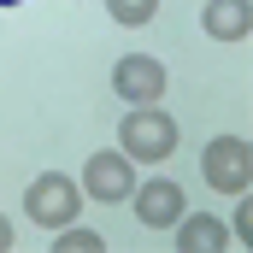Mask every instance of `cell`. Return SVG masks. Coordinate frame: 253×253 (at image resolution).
I'll use <instances>...</instances> for the list:
<instances>
[{
	"label": "cell",
	"mask_w": 253,
	"mask_h": 253,
	"mask_svg": "<svg viewBox=\"0 0 253 253\" xmlns=\"http://www.w3.org/2000/svg\"><path fill=\"white\" fill-rule=\"evenodd\" d=\"M118 141H124L135 159H165L177 147V124L165 112H129L124 124H118Z\"/></svg>",
	"instance_id": "obj_1"
},
{
	"label": "cell",
	"mask_w": 253,
	"mask_h": 253,
	"mask_svg": "<svg viewBox=\"0 0 253 253\" xmlns=\"http://www.w3.org/2000/svg\"><path fill=\"white\" fill-rule=\"evenodd\" d=\"M71 212H77V189L65 183L59 171H47V177H36V189H30V218L53 230V224H65Z\"/></svg>",
	"instance_id": "obj_2"
},
{
	"label": "cell",
	"mask_w": 253,
	"mask_h": 253,
	"mask_svg": "<svg viewBox=\"0 0 253 253\" xmlns=\"http://www.w3.org/2000/svg\"><path fill=\"white\" fill-rule=\"evenodd\" d=\"M112 88L124 94L129 106H141V100H153L159 88H165V71L153 59H118V71H112Z\"/></svg>",
	"instance_id": "obj_3"
},
{
	"label": "cell",
	"mask_w": 253,
	"mask_h": 253,
	"mask_svg": "<svg viewBox=\"0 0 253 253\" xmlns=\"http://www.w3.org/2000/svg\"><path fill=\"white\" fill-rule=\"evenodd\" d=\"M88 194H94V200H124L129 194V165L112 159V153L88 159Z\"/></svg>",
	"instance_id": "obj_4"
},
{
	"label": "cell",
	"mask_w": 253,
	"mask_h": 253,
	"mask_svg": "<svg viewBox=\"0 0 253 253\" xmlns=\"http://www.w3.org/2000/svg\"><path fill=\"white\" fill-rule=\"evenodd\" d=\"M135 212H141V224H171L183 212V189L177 183H147L135 194Z\"/></svg>",
	"instance_id": "obj_5"
},
{
	"label": "cell",
	"mask_w": 253,
	"mask_h": 253,
	"mask_svg": "<svg viewBox=\"0 0 253 253\" xmlns=\"http://www.w3.org/2000/svg\"><path fill=\"white\" fill-rule=\"evenodd\" d=\"M206 171H212L218 189H242V183H248V147H242V141H218L212 159H206Z\"/></svg>",
	"instance_id": "obj_6"
},
{
	"label": "cell",
	"mask_w": 253,
	"mask_h": 253,
	"mask_svg": "<svg viewBox=\"0 0 253 253\" xmlns=\"http://www.w3.org/2000/svg\"><path fill=\"white\" fill-rule=\"evenodd\" d=\"M177 242H183V248H224L230 236H224V224H218V218H189Z\"/></svg>",
	"instance_id": "obj_7"
},
{
	"label": "cell",
	"mask_w": 253,
	"mask_h": 253,
	"mask_svg": "<svg viewBox=\"0 0 253 253\" xmlns=\"http://www.w3.org/2000/svg\"><path fill=\"white\" fill-rule=\"evenodd\" d=\"M212 30L218 36H242L248 30V0H218L212 6Z\"/></svg>",
	"instance_id": "obj_8"
},
{
	"label": "cell",
	"mask_w": 253,
	"mask_h": 253,
	"mask_svg": "<svg viewBox=\"0 0 253 253\" xmlns=\"http://www.w3.org/2000/svg\"><path fill=\"white\" fill-rule=\"evenodd\" d=\"M153 6H159V0H112V18H118V24H147Z\"/></svg>",
	"instance_id": "obj_9"
},
{
	"label": "cell",
	"mask_w": 253,
	"mask_h": 253,
	"mask_svg": "<svg viewBox=\"0 0 253 253\" xmlns=\"http://www.w3.org/2000/svg\"><path fill=\"white\" fill-rule=\"evenodd\" d=\"M0 248H12V230H6V224H0Z\"/></svg>",
	"instance_id": "obj_10"
},
{
	"label": "cell",
	"mask_w": 253,
	"mask_h": 253,
	"mask_svg": "<svg viewBox=\"0 0 253 253\" xmlns=\"http://www.w3.org/2000/svg\"><path fill=\"white\" fill-rule=\"evenodd\" d=\"M0 6H24V0H0Z\"/></svg>",
	"instance_id": "obj_11"
}]
</instances>
